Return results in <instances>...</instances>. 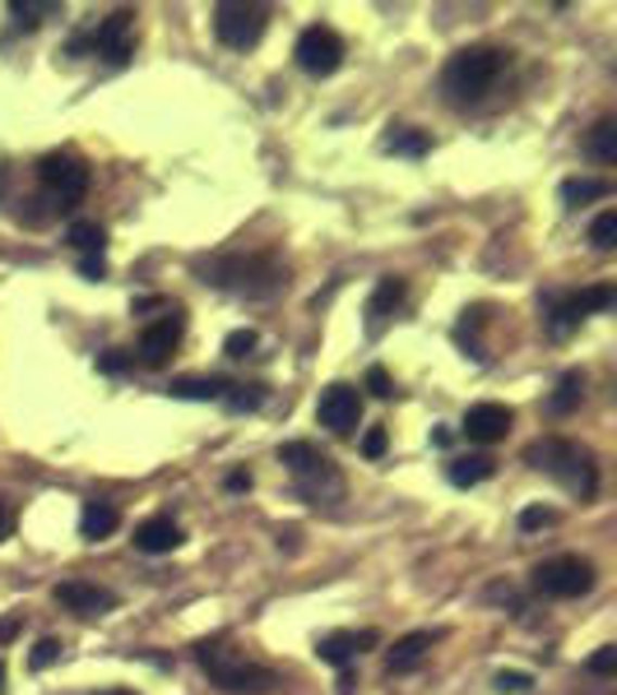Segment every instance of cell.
<instances>
[{
  "instance_id": "1",
  "label": "cell",
  "mask_w": 617,
  "mask_h": 695,
  "mask_svg": "<svg viewBox=\"0 0 617 695\" xmlns=\"http://www.w3.org/2000/svg\"><path fill=\"white\" fill-rule=\"evenodd\" d=\"M200 278L210 288L232 292V298H247V302L279 298L288 288V269L274 255H214L200 265Z\"/></svg>"
},
{
  "instance_id": "2",
  "label": "cell",
  "mask_w": 617,
  "mask_h": 695,
  "mask_svg": "<svg viewBox=\"0 0 617 695\" xmlns=\"http://www.w3.org/2000/svg\"><path fill=\"white\" fill-rule=\"evenodd\" d=\"M506 70H511V51H502V47H465V51H455V56L445 61L441 89H445L451 102H459V108H474V102H483L496 84H502Z\"/></svg>"
},
{
  "instance_id": "3",
  "label": "cell",
  "mask_w": 617,
  "mask_h": 695,
  "mask_svg": "<svg viewBox=\"0 0 617 695\" xmlns=\"http://www.w3.org/2000/svg\"><path fill=\"white\" fill-rule=\"evenodd\" d=\"M196 664L214 686L232 691V695H269L279 686V672L265 664H251V658L242 649H232L228 640H204L196 649Z\"/></svg>"
},
{
  "instance_id": "4",
  "label": "cell",
  "mask_w": 617,
  "mask_h": 695,
  "mask_svg": "<svg viewBox=\"0 0 617 695\" xmlns=\"http://www.w3.org/2000/svg\"><path fill=\"white\" fill-rule=\"evenodd\" d=\"M525 459L539 468V473L557 478L571 496H594L599 486V464L580 441H539L525 450Z\"/></svg>"
},
{
  "instance_id": "5",
  "label": "cell",
  "mask_w": 617,
  "mask_h": 695,
  "mask_svg": "<svg viewBox=\"0 0 617 695\" xmlns=\"http://www.w3.org/2000/svg\"><path fill=\"white\" fill-rule=\"evenodd\" d=\"M534 589L543 598H580L594 589V566L585 556H553L534 566Z\"/></svg>"
},
{
  "instance_id": "6",
  "label": "cell",
  "mask_w": 617,
  "mask_h": 695,
  "mask_svg": "<svg viewBox=\"0 0 617 695\" xmlns=\"http://www.w3.org/2000/svg\"><path fill=\"white\" fill-rule=\"evenodd\" d=\"M265 24H269V10L265 5H237V0H223L214 5V33L223 47L232 51H247L265 38Z\"/></svg>"
},
{
  "instance_id": "7",
  "label": "cell",
  "mask_w": 617,
  "mask_h": 695,
  "mask_svg": "<svg viewBox=\"0 0 617 695\" xmlns=\"http://www.w3.org/2000/svg\"><path fill=\"white\" fill-rule=\"evenodd\" d=\"M293 56H298V65L306 70V75L330 79L335 70L344 65V38H339L335 28H325V24H312V28H302Z\"/></svg>"
},
{
  "instance_id": "8",
  "label": "cell",
  "mask_w": 617,
  "mask_h": 695,
  "mask_svg": "<svg viewBox=\"0 0 617 695\" xmlns=\"http://www.w3.org/2000/svg\"><path fill=\"white\" fill-rule=\"evenodd\" d=\"M38 177L47 186V195L56 200V208H71L75 200H84V190H89V167H84L75 153H47L38 163Z\"/></svg>"
},
{
  "instance_id": "9",
  "label": "cell",
  "mask_w": 617,
  "mask_h": 695,
  "mask_svg": "<svg viewBox=\"0 0 617 695\" xmlns=\"http://www.w3.org/2000/svg\"><path fill=\"white\" fill-rule=\"evenodd\" d=\"M316 422L330 427L335 437H353V427L363 422V394L344 380H335V386L320 390V404H316Z\"/></svg>"
},
{
  "instance_id": "10",
  "label": "cell",
  "mask_w": 617,
  "mask_h": 695,
  "mask_svg": "<svg viewBox=\"0 0 617 695\" xmlns=\"http://www.w3.org/2000/svg\"><path fill=\"white\" fill-rule=\"evenodd\" d=\"M130 24H135V14L130 10H116V14H108L89 38H75V51H84V47H93L98 56H108L112 65H126L130 61V51H135V42H130Z\"/></svg>"
},
{
  "instance_id": "11",
  "label": "cell",
  "mask_w": 617,
  "mask_h": 695,
  "mask_svg": "<svg viewBox=\"0 0 617 695\" xmlns=\"http://www.w3.org/2000/svg\"><path fill=\"white\" fill-rule=\"evenodd\" d=\"M181 334H186V320H181V311L173 306L163 320H153L140 334V362L144 367H163V362L173 357V348L181 343Z\"/></svg>"
},
{
  "instance_id": "12",
  "label": "cell",
  "mask_w": 617,
  "mask_h": 695,
  "mask_svg": "<svg viewBox=\"0 0 617 695\" xmlns=\"http://www.w3.org/2000/svg\"><path fill=\"white\" fill-rule=\"evenodd\" d=\"M51 598H56L61 607H71V612L79 617H102L116 607V594L102 584H89V580H61L56 589H51Z\"/></svg>"
},
{
  "instance_id": "13",
  "label": "cell",
  "mask_w": 617,
  "mask_h": 695,
  "mask_svg": "<svg viewBox=\"0 0 617 695\" xmlns=\"http://www.w3.org/2000/svg\"><path fill=\"white\" fill-rule=\"evenodd\" d=\"M511 422H516V413H511L506 404H474L465 413V437L474 445H496V441H506Z\"/></svg>"
},
{
  "instance_id": "14",
  "label": "cell",
  "mask_w": 617,
  "mask_h": 695,
  "mask_svg": "<svg viewBox=\"0 0 617 695\" xmlns=\"http://www.w3.org/2000/svg\"><path fill=\"white\" fill-rule=\"evenodd\" d=\"M376 631H330V635H320L316 640V654H320V664H335V668H349L363 649H376Z\"/></svg>"
},
{
  "instance_id": "15",
  "label": "cell",
  "mask_w": 617,
  "mask_h": 695,
  "mask_svg": "<svg viewBox=\"0 0 617 695\" xmlns=\"http://www.w3.org/2000/svg\"><path fill=\"white\" fill-rule=\"evenodd\" d=\"M404 292H408V288H404L400 274H386L381 283L372 288V298H367V334H372V339L390 325V316H395L400 302H404Z\"/></svg>"
},
{
  "instance_id": "16",
  "label": "cell",
  "mask_w": 617,
  "mask_h": 695,
  "mask_svg": "<svg viewBox=\"0 0 617 695\" xmlns=\"http://www.w3.org/2000/svg\"><path fill=\"white\" fill-rule=\"evenodd\" d=\"M293 478H298V492L306 501H339L344 496V478H339V468H335L330 455L316 459L312 468H302V473H293Z\"/></svg>"
},
{
  "instance_id": "17",
  "label": "cell",
  "mask_w": 617,
  "mask_h": 695,
  "mask_svg": "<svg viewBox=\"0 0 617 695\" xmlns=\"http://www.w3.org/2000/svg\"><path fill=\"white\" fill-rule=\"evenodd\" d=\"M441 640V631H414V635H404V640H395V649L386 654V672L390 677H400V672H414L423 658H427V649H432Z\"/></svg>"
},
{
  "instance_id": "18",
  "label": "cell",
  "mask_w": 617,
  "mask_h": 695,
  "mask_svg": "<svg viewBox=\"0 0 617 695\" xmlns=\"http://www.w3.org/2000/svg\"><path fill=\"white\" fill-rule=\"evenodd\" d=\"M135 547L149 552V556H163V552H177L181 547V529L173 525V515H153L135 529Z\"/></svg>"
},
{
  "instance_id": "19",
  "label": "cell",
  "mask_w": 617,
  "mask_h": 695,
  "mask_svg": "<svg viewBox=\"0 0 617 695\" xmlns=\"http://www.w3.org/2000/svg\"><path fill=\"white\" fill-rule=\"evenodd\" d=\"M116 525H122V510H116L112 501H84V510H79V533L89 538V543H102V538H112Z\"/></svg>"
},
{
  "instance_id": "20",
  "label": "cell",
  "mask_w": 617,
  "mask_h": 695,
  "mask_svg": "<svg viewBox=\"0 0 617 695\" xmlns=\"http://www.w3.org/2000/svg\"><path fill=\"white\" fill-rule=\"evenodd\" d=\"M232 380H218V376H177L167 394L173 399H196V404H223V394H228Z\"/></svg>"
},
{
  "instance_id": "21",
  "label": "cell",
  "mask_w": 617,
  "mask_h": 695,
  "mask_svg": "<svg viewBox=\"0 0 617 695\" xmlns=\"http://www.w3.org/2000/svg\"><path fill=\"white\" fill-rule=\"evenodd\" d=\"M492 473H496L492 455H455L451 464H445V478H451L455 486H478V482H488Z\"/></svg>"
},
{
  "instance_id": "22",
  "label": "cell",
  "mask_w": 617,
  "mask_h": 695,
  "mask_svg": "<svg viewBox=\"0 0 617 695\" xmlns=\"http://www.w3.org/2000/svg\"><path fill=\"white\" fill-rule=\"evenodd\" d=\"M580 399H585V376H580V371H567V376L557 380V390L547 394V413H553V417H567V413L580 408Z\"/></svg>"
},
{
  "instance_id": "23",
  "label": "cell",
  "mask_w": 617,
  "mask_h": 695,
  "mask_svg": "<svg viewBox=\"0 0 617 695\" xmlns=\"http://www.w3.org/2000/svg\"><path fill=\"white\" fill-rule=\"evenodd\" d=\"M65 241L79 251V260H102V247H108V232L98 228L93 218H79L71 223V232H65Z\"/></svg>"
},
{
  "instance_id": "24",
  "label": "cell",
  "mask_w": 617,
  "mask_h": 695,
  "mask_svg": "<svg viewBox=\"0 0 617 695\" xmlns=\"http://www.w3.org/2000/svg\"><path fill=\"white\" fill-rule=\"evenodd\" d=\"M585 149H590V159H594V163H604V167H613V163H617V121H613V116L594 121V130L585 135Z\"/></svg>"
},
{
  "instance_id": "25",
  "label": "cell",
  "mask_w": 617,
  "mask_h": 695,
  "mask_svg": "<svg viewBox=\"0 0 617 695\" xmlns=\"http://www.w3.org/2000/svg\"><path fill=\"white\" fill-rule=\"evenodd\" d=\"M427 149H432V139H427V130H414V126H390V135H386V153H400V159H423Z\"/></svg>"
},
{
  "instance_id": "26",
  "label": "cell",
  "mask_w": 617,
  "mask_h": 695,
  "mask_svg": "<svg viewBox=\"0 0 617 695\" xmlns=\"http://www.w3.org/2000/svg\"><path fill=\"white\" fill-rule=\"evenodd\" d=\"M580 320H585V311H580V298H553V302H547V329H553L557 339H567Z\"/></svg>"
},
{
  "instance_id": "27",
  "label": "cell",
  "mask_w": 617,
  "mask_h": 695,
  "mask_svg": "<svg viewBox=\"0 0 617 695\" xmlns=\"http://www.w3.org/2000/svg\"><path fill=\"white\" fill-rule=\"evenodd\" d=\"M10 14L20 28H42L47 20H56L61 5L56 0H10Z\"/></svg>"
},
{
  "instance_id": "28",
  "label": "cell",
  "mask_w": 617,
  "mask_h": 695,
  "mask_svg": "<svg viewBox=\"0 0 617 695\" xmlns=\"http://www.w3.org/2000/svg\"><path fill=\"white\" fill-rule=\"evenodd\" d=\"M608 181H599V177H571V181H562V204L576 208V204H590V200H604L608 195Z\"/></svg>"
},
{
  "instance_id": "29",
  "label": "cell",
  "mask_w": 617,
  "mask_h": 695,
  "mask_svg": "<svg viewBox=\"0 0 617 695\" xmlns=\"http://www.w3.org/2000/svg\"><path fill=\"white\" fill-rule=\"evenodd\" d=\"M316 459H325V450L312 445V441H284L279 445V464H288V473H302V468H312Z\"/></svg>"
},
{
  "instance_id": "30",
  "label": "cell",
  "mask_w": 617,
  "mask_h": 695,
  "mask_svg": "<svg viewBox=\"0 0 617 695\" xmlns=\"http://www.w3.org/2000/svg\"><path fill=\"white\" fill-rule=\"evenodd\" d=\"M590 247L594 251H613L617 247V208H604V214L590 223Z\"/></svg>"
},
{
  "instance_id": "31",
  "label": "cell",
  "mask_w": 617,
  "mask_h": 695,
  "mask_svg": "<svg viewBox=\"0 0 617 695\" xmlns=\"http://www.w3.org/2000/svg\"><path fill=\"white\" fill-rule=\"evenodd\" d=\"M223 404H228L232 413L261 408V404H265V386H228V394H223Z\"/></svg>"
},
{
  "instance_id": "32",
  "label": "cell",
  "mask_w": 617,
  "mask_h": 695,
  "mask_svg": "<svg viewBox=\"0 0 617 695\" xmlns=\"http://www.w3.org/2000/svg\"><path fill=\"white\" fill-rule=\"evenodd\" d=\"M255 343H261V334H255V329H232V334L223 339V353H228V357H251Z\"/></svg>"
},
{
  "instance_id": "33",
  "label": "cell",
  "mask_w": 617,
  "mask_h": 695,
  "mask_svg": "<svg viewBox=\"0 0 617 695\" xmlns=\"http://www.w3.org/2000/svg\"><path fill=\"white\" fill-rule=\"evenodd\" d=\"M56 658H61V640H38V645H33V654H28V668L33 672H47L51 664H56Z\"/></svg>"
},
{
  "instance_id": "34",
  "label": "cell",
  "mask_w": 617,
  "mask_h": 695,
  "mask_svg": "<svg viewBox=\"0 0 617 695\" xmlns=\"http://www.w3.org/2000/svg\"><path fill=\"white\" fill-rule=\"evenodd\" d=\"M492 686L502 691V695H525L529 686H534V677H529V672H496Z\"/></svg>"
},
{
  "instance_id": "35",
  "label": "cell",
  "mask_w": 617,
  "mask_h": 695,
  "mask_svg": "<svg viewBox=\"0 0 617 695\" xmlns=\"http://www.w3.org/2000/svg\"><path fill=\"white\" fill-rule=\"evenodd\" d=\"M130 362H135V353H126V348H112V353L98 357V371H102V376H122Z\"/></svg>"
},
{
  "instance_id": "36",
  "label": "cell",
  "mask_w": 617,
  "mask_h": 695,
  "mask_svg": "<svg viewBox=\"0 0 617 695\" xmlns=\"http://www.w3.org/2000/svg\"><path fill=\"white\" fill-rule=\"evenodd\" d=\"M576 298H580V311L590 316V311H608L613 306V288H585V292H576Z\"/></svg>"
},
{
  "instance_id": "37",
  "label": "cell",
  "mask_w": 617,
  "mask_h": 695,
  "mask_svg": "<svg viewBox=\"0 0 617 695\" xmlns=\"http://www.w3.org/2000/svg\"><path fill=\"white\" fill-rule=\"evenodd\" d=\"M590 672H594V677H613V672H617V645L594 649V654H590Z\"/></svg>"
},
{
  "instance_id": "38",
  "label": "cell",
  "mask_w": 617,
  "mask_h": 695,
  "mask_svg": "<svg viewBox=\"0 0 617 695\" xmlns=\"http://www.w3.org/2000/svg\"><path fill=\"white\" fill-rule=\"evenodd\" d=\"M367 390H372L376 399H390V394H395V380H390L386 367H367Z\"/></svg>"
},
{
  "instance_id": "39",
  "label": "cell",
  "mask_w": 617,
  "mask_h": 695,
  "mask_svg": "<svg viewBox=\"0 0 617 695\" xmlns=\"http://www.w3.org/2000/svg\"><path fill=\"white\" fill-rule=\"evenodd\" d=\"M363 455L367 459H381L386 455V427H372L367 437H363Z\"/></svg>"
},
{
  "instance_id": "40",
  "label": "cell",
  "mask_w": 617,
  "mask_h": 695,
  "mask_svg": "<svg viewBox=\"0 0 617 695\" xmlns=\"http://www.w3.org/2000/svg\"><path fill=\"white\" fill-rule=\"evenodd\" d=\"M553 519H557V510H525L520 515V529H547V525H553Z\"/></svg>"
},
{
  "instance_id": "41",
  "label": "cell",
  "mask_w": 617,
  "mask_h": 695,
  "mask_svg": "<svg viewBox=\"0 0 617 695\" xmlns=\"http://www.w3.org/2000/svg\"><path fill=\"white\" fill-rule=\"evenodd\" d=\"M79 274L84 278H102L108 274V260H79Z\"/></svg>"
},
{
  "instance_id": "42",
  "label": "cell",
  "mask_w": 617,
  "mask_h": 695,
  "mask_svg": "<svg viewBox=\"0 0 617 695\" xmlns=\"http://www.w3.org/2000/svg\"><path fill=\"white\" fill-rule=\"evenodd\" d=\"M10 533H14V510L5 506V501H0V543H5Z\"/></svg>"
},
{
  "instance_id": "43",
  "label": "cell",
  "mask_w": 617,
  "mask_h": 695,
  "mask_svg": "<svg viewBox=\"0 0 617 695\" xmlns=\"http://www.w3.org/2000/svg\"><path fill=\"white\" fill-rule=\"evenodd\" d=\"M223 486H228V492H251V473H228Z\"/></svg>"
},
{
  "instance_id": "44",
  "label": "cell",
  "mask_w": 617,
  "mask_h": 695,
  "mask_svg": "<svg viewBox=\"0 0 617 695\" xmlns=\"http://www.w3.org/2000/svg\"><path fill=\"white\" fill-rule=\"evenodd\" d=\"M353 668H339V695H353Z\"/></svg>"
},
{
  "instance_id": "45",
  "label": "cell",
  "mask_w": 617,
  "mask_h": 695,
  "mask_svg": "<svg viewBox=\"0 0 617 695\" xmlns=\"http://www.w3.org/2000/svg\"><path fill=\"white\" fill-rule=\"evenodd\" d=\"M432 445H441V450H445V445H451V431L437 427V431H432Z\"/></svg>"
},
{
  "instance_id": "46",
  "label": "cell",
  "mask_w": 617,
  "mask_h": 695,
  "mask_svg": "<svg viewBox=\"0 0 617 695\" xmlns=\"http://www.w3.org/2000/svg\"><path fill=\"white\" fill-rule=\"evenodd\" d=\"M98 695H135V691H98Z\"/></svg>"
},
{
  "instance_id": "47",
  "label": "cell",
  "mask_w": 617,
  "mask_h": 695,
  "mask_svg": "<svg viewBox=\"0 0 617 695\" xmlns=\"http://www.w3.org/2000/svg\"><path fill=\"white\" fill-rule=\"evenodd\" d=\"M0 691H5V668H0Z\"/></svg>"
}]
</instances>
